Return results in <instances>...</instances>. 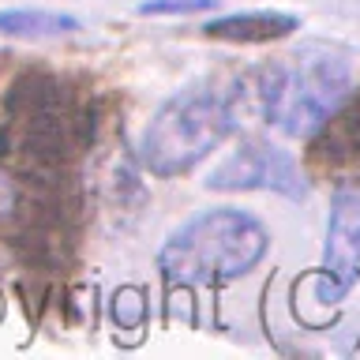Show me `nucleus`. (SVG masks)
Instances as JSON below:
<instances>
[{
	"label": "nucleus",
	"instance_id": "nucleus-8",
	"mask_svg": "<svg viewBox=\"0 0 360 360\" xmlns=\"http://www.w3.org/2000/svg\"><path fill=\"white\" fill-rule=\"evenodd\" d=\"M292 30H300V19L289 11H233V15L210 19L202 34L214 41H233V45H266L281 41Z\"/></svg>",
	"mask_w": 360,
	"mask_h": 360
},
{
	"label": "nucleus",
	"instance_id": "nucleus-2",
	"mask_svg": "<svg viewBox=\"0 0 360 360\" xmlns=\"http://www.w3.org/2000/svg\"><path fill=\"white\" fill-rule=\"evenodd\" d=\"M248 109L244 79H199L169 94L139 135V162L150 176L173 180L191 173L240 128Z\"/></svg>",
	"mask_w": 360,
	"mask_h": 360
},
{
	"label": "nucleus",
	"instance_id": "nucleus-4",
	"mask_svg": "<svg viewBox=\"0 0 360 360\" xmlns=\"http://www.w3.org/2000/svg\"><path fill=\"white\" fill-rule=\"evenodd\" d=\"M270 229L255 214L236 207H210L188 218L158 248V270L169 285L218 289L236 281L266 259Z\"/></svg>",
	"mask_w": 360,
	"mask_h": 360
},
{
	"label": "nucleus",
	"instance_id": "nucleus-5",
	"mask_svg": "<svg viewBox=\"0 0 360 360\" xmlns=\"http://www.w3.org/2000/svg\"><path fill=\"white\" fill-rule=\"evenodd\" d=\"M210 191H274L292 202L308 199V169L270 139H244L202 180Z\"/></svg>",
	"mask_w": 360,
	"mask_h": 360
},
{
	"label": "nucleus",
	"instance_id": "nucleus-3",
	"mask_svg": "<svg viewBox=\"0 0 360 360\" xmlns=\"http://www.w3.org/2000/svg\"><path fill=\"white\" fill-rule=\"evenodd\" d=\"M248 105L274 131L289 139H308L330 109L353 90V60L338 45L308 41L278 60L244 75Z\"/></svg>",
	"mask_w": 360,
	"mask_h": 360
},
{
	"label": "nucleus",
	"instance_id": "nucleus-11",
	"mask_svg": "<svg viewBox=\"0 0 360 360\" xmlns=\"http://www.w3.org/2000/svg\"><path fill=\"white\" fill-rule=\"evenodd\" d=\"M112 315H117V323H124V326H143L146 304L139 300V289H120L117 304H112Z\"/></svg>",
	"mask_w": 360,
	"mask_h": 360
},
{
	"label": "nucleus",
	"instance_id": "nucleus-7",
	"mask_svg": "<svg viewBox=\"0 0 360 360\" xmlns=\"http://www.w3.org/2000/svg\"><path fill=\"white\" fill-rule=\"evenodd\" d=\"M304 162H308V176L334 180L338 188L360 180V94L326 112L323 124L308 135Z\"/></svg>",
	"mask_w": 360,
	"mask_h": 360
},
{
	"label": "nucleus",
	"instance_id": "nucleus-1",
	"mask_svg": "<svg viewBox=\"0 0 360 360\" xmlns=\"http://www.w3.org/2000/svg\"><path fill=\"white\" fill-rule=\"evenodd\" d=\"M94 105L53 72H22L0 101V173L19 191H68L94 146Z\"/></svg>",
	"mask_w": 360,
	"mask_h": 360
},
{
	"label": "nucleus",
	"instance_id": "nucleus-6",
	"mask_svg": "<svg viewBox=\"0 0 360 360\" xmlns=\"http://www.w3.org/2000/svg\"><path fill=\"white\" fill-rule=\"evenodd\" d=\"M360 281V191L338 188L326 218V244H323V270L311 274L304 285L311 289V300L323 308H338L349 300V292Z\"/></svg>",
	"mask_w": 360,
	"mask_h": 360
},
{
	"label": "nucleus",
	"instance_id": "nucleus-9",
	"mask_svg": "<svg viewBox=\"0 0 360 360\" xmlns=\"http://www.w3.org/2000/svg\"><path fill=\"white\" fill-rule=\"evenodd\" d=\"M83 22L64 11H45V8H11L0 11V30L11 38H60V34H75Z\"/></svg>",
	"mask_w": 360,
	"mask_h": 360
},
{
	"label": "nucleus",
	"instance_id": "nucleus-10",
	"mask_svg": "<svg viewBox=\"0 0 360 360\" xmlns=\"http://www.w3.org/2000/svg\"><path fill=\"white\" fill-rule=\"evenodd\" d=\"M221 0H143L139 15H195V11H214Z\"/></svg>",
	"mask_w": 360,
	"mask_h": 360
}]
</instances>
